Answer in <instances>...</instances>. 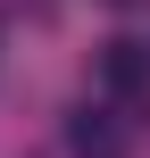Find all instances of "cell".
<instances>
[{"label":"cell","mask_w":150,"mask_h":158,"mask_svg":"<svg viewBox=\"0 0 150 158\" xmlns=\"http://www.w3.org/2000/svg\"><path fill=\"white\" fill-rule=\"evenodd\" d=\"M67 150H75V158H134V125H125V108L84 100V108L67 117Z\"/></svg>","instance_id":"1"},{"label":"cell","mask_w":150,"mask_h":158,"mask_svg":"<svg viewBox=\"0 0 150 158\" xmlns=\"http://www.w3.org/2000/svg\"><path fill=\"white\" fill-rule=\"evenodd\" d=\"M100 83L125 92V100H142L150 92V50L142 42H109V50H100Z\"/></svg>","instance_id":"2"}]
</instances>
